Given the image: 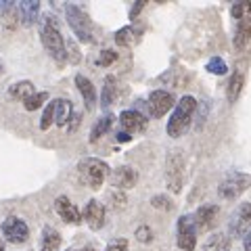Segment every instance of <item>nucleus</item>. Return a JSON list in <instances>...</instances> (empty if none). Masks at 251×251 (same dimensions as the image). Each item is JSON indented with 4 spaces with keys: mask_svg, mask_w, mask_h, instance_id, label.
<instances>
[{
    "mask_svg": "<svg viewBox=\"0 0 251 251\" xmlns=\"http://www.w3.org/2000/svg\"><path fill=\"white\" fill-rule=\"evenodd\" d=\"M197 111V100L193 97H182L180 103L176 105L174 113H172L168 122V134L172 138H180L188 130V126L193 122V115Z\"/></svg>",
    "mask_w": 251,
    "mask_h": 251,
    "instance_id": "f257e3e1",
    "label": "nucleus"
},
{
    "mask_svg": "<svg viewBox=\"0 0 251 251\" xmlns=\"http://www.w3.org/2000/svg\"><path fill=\"white\" fill-rule=\"evenodd\" d=\"M40 38H42V44L44 49L50 52V57L54 61H65L67 52H65V42H63V36L61 31L54 25L52 17H44L42 19V25H40Z\"/></svg>",
    "mask_w": 251,
    "mask_h": 251,
    "instance_id": "f03ea898",
    "label": "nucleus"
},
{
    "mask_svg": "<svg viewBox=\"0 0 251 251\" xmlns=\"http://www.w3.org/2000/svg\"><path fill=\"white\" fill-rule=\"evenodd\" d=\"M166 182L172 193L182 191L184 182V155L180 149H172L166 157Z\"/></svg>",
    "mask_w": 251,
    "mask_h": 251,
    "instance_id": "7ed1b4c3",
    "label": "nucleus"
},
{
    "mask_svg": "<svg viewBox=\"0 0 251 251\" xmlns=\"http://www.w3.org/2000/svg\"><path fill=\"white\" fill-rule=\"evenodd\" d=\"M77 172H80V176H82L84 182L88 184V188L97 191V188H100V186H103V182H105V178L109 174V166H107L105 161L90 157V159L80 161Z\"/></svg>",
    "mask_w": 251,
    "mask_h": 251,
    "instance_id": "20e7f679",
    "label": "nucleus"
},
{
    "mask_svg": "<svg viewBox=\"0 0 251 251\" xmlns=\"http://www.w3.org/2000/svg\"><path fill=\"white\" fill-rule=\"evenodd\" d=\"M251 186V176L243 174V172H228L222 180H220V186H218V193L222 199H237L241 197L243 193Z\"/></svg>",
    "mask_w": 251,
    "mask_h": 251,
    "instance_id": "39448f33",
    "label": "nucleus"
},
{
    "mask_svg": "<svg viewBox=\"0 0 251 251\" xmlns=\"http://www.w3.org/2000/svg\"><path fill=\"white\" fill-rule=\"evenodd\" d=\"M65 17L80 42H92V23L77 4H65Z\"/></svg>",
    "mask_w": 251,
    "mask_h": 251,
    "instance_id": "423d86ee",
    "label": "nucleus"
},
{
    "mask_svg": "<svg viewBox=\"0 0 251 251\" xmlns=\"http://www.w3.org/2000/svg\"><path fill=\"white\" fill-rule=\"evenodd\" d=\"M178 247L184 251H193L197 247V226L193 222V216H182L178 220Z\"/></svg>",
    "mask_w": 251,
    "mask_h": 251,
    "instance_id": "0eeeda50",
    "label": "nucleus"
},
{
    "mask_svg": "<svg viewBox=\"0 0 251 251\" xmlns=\"http://www.w3.org/2000/svg\"><path fill=\"white\" fill-rule=\"evenodd\" d=\"M251 226V203H241L237 207V211L230 216V224H228V230H230V237H243L247 234V228Z\"/></svg>",
    "mask_w": 251,
    "mask_h": 251,
    "instance_id": "6e6552de",
    "label": "nucleus"
},
{
    "mask_svg": "<svg viewBox=\"0 0 251 251\" xmlns=\"http://www.w3.org/2000/svg\"><path fill=\"white\" fill-rule=\"evenodd\" d=\"M174 94L172 92H166V90H153L149 94V111H151L153 117H163L172 107H174Z\"/></svg>",
    "mask_w": 251,
    "mask_h": 251,
    "instance_id": "1a4fd4ad",
    "label": "nucleus"
},
{
    "mask_svg": "<svg viewBox=\"0 0 251 251\" xmlns=\"http://www.w3.org/2000/svg\"><path fill=\"white\" fill-rule=\"evenodd\" d=\"M2 234L11 243H25L29 237V228L19 218H6L2 222Z\"/></svg>",
    "mask_w": 251,
    "mask_h": 251,
    "instance_id": "9d476101",
    "label": "nucleus"
},
{
    "mask_svg": "<svg viewBox=\"0 0 251 251\" xmlns=\"http://www.w3.org/2000/svg\"><path fill=\"white\" fill-rule=\"evenodd\" d=\"M218 214H220V207L214 205V203H207V205H201L193 216V222L197 226V230H209L214 228L216 220H218Z\"/></svg>",
    "mask_w": 251,
    "mask_h": 251,
    "instance_id": "9b49d317",
    "label": "nucleus"
},
{
    "mask_svg": "<svg viewBox=\"0 0 251 251\" xmlns=\"http://www.w3.org/2000/svg\"><path fill=\"white\" fill-rule=\"evenodd\" d=\"M84 220L88 222V226L92 230L103 228V224H105V207H103V203H99L97 199H90L88 205H86V209H84Z\"/></svg>",
    "mask_w": 251,
    "mask_h": 251,
    "instance_id": "f8f14e48",
    "label": "nucleus"
},
{
    "mask_svg": "<svg viewBox=\"0 0 251 251\" xmlns=\"http://www.w3.org/2000/svg\"><path fill=\"white\" fill-rule=\"evenodd\" d=\"M111 182H113L117 188H124V191H126V188H134L136 182H138V174H136V170H134V168L122 166V168L113 170Z\"/></svg>",
    "mask_w": 251,
    "mask_h": 251,
    "instance_id": "ddd939ff",
    "label": "nucleus"
},
{
    "mask_svg": "<svg viewBox=\"0 0 251 251\" xmlns=\"http://www.w3.org/2000/svg\"><path fill=\"white\" fill-rule=\"evenodd\" d=\"M120 124L124 126V130L126 132H140V130H145L147 128V117L143 115V113H138V111H134V109H126V111H122V115H120Z\"/></svg>",
    "mask_w": 251,
    "mask_h": 251,
    "instance_id": "4468645a",
    "label": "nucleus"
},
{
    "mask_svg": "<svg viewBox=\"0 0 251 251\" xmlns=\"http://www.w3.org/2000/svg\"><path fill=\"white\" fill-rule=\"evenodd\" d=\"M54 209H57V214L65 220V222H72V224H77V222H80V218H82L80 209H77L74 203L65 197V195L54 201Z\"/></svg>",
    "mask_w": 251,
    "mask_h": 251,
    "instance_id": "2eb2a0df",
    "label": "nucleus"
},
{
    "mask_svg": "<svg viewBox=\"0 0 251 251\" xmlns=\"http://www.w3.org/2000/svg\"><path fill=\"white\" fill-rule=\"evenodd\" d=\"M19 17L23 25H34L40 17V2L38 0H23L19 2Z\"/></svg>",
    "mask_w": 251,
    "mask_h": 251,
    "instance_id": "dca6fc26",
    "label": "nucleus"
},
{
    "mask_svg": "<svg viewBox=\"0 0 251 251\" xmlns=\"http://www.w3.org/2000/svg\"><path fill=\"white\" fill-rule=\"evenodd\" d=\"M249 42H251V15H247L245 19L239 21L237 31H234V49L243 50V49H247Z\"/></svg>",
    "mask_w": 251,
    "mask_h": 251,
    "instance_id": "f3484780",
    "label": "nucleus"
},
{
    "mask_svg": "<svg viewBox=\"0 0 251 251\" xmlns=\"http://www.w3.org/2000/svg\"><path fill=\"white\" fill-rule=\"evenodd\" d=\"M75 86H77V90L82 92L86 107L92 109V107H94V103H97V90H94L92 82H90L86 75H75Z\"/></svg>",
    "mask_w": 251,
    "mask_h": 251,
    "instance_id": "a211bd4d",
    "label": "nucleus"
},
{
    "mask_svg": "<svg viewBox=\"0 0 251 251\" xmlns=\"http://www.w3.org/2000/svg\"><path fill=\"white\" fill-rule=\"evenodd\" d=\"M74 109H72V100H67V99H57L54 100V124H59L61 128L63 126H67L69 120H72V113Z\"/></svg>",
    "mask_w": 251,
    "mask_h": 251,
    "instance_id": "6ab92c4d",
    "label": "nucleus"
},
{
    "mask_svg": "<svg viewBox=\"0 0 251 251\" xmlns=\"http://www.w3.org/2000/svg\"><path fill=\"white\" fill-rule=\"evenodd\" d=\"M0 13H2V23L6 29H11L17 25L19 17V6H15L11 0H0Z\"/></svg>",
    "mask_w": 251,
    "mask_h": 251,
    "instance_id": "aec40b11",
    "label": "nucleus"
},
{
    "mask_svg": "<svg viewBox=\"0 0 251 251\" xmlns=\"http://www.w3.org/2000/svg\"><path fill=\"white\" fill-rule=\"evenodd\" d=\"M243 84H245V75L243 72H234L228 80V88H226V97H228V103H237V99L241 97Z\"/></svg>",
    "mask_w": 251,
    "mask_h": 251,
    "instance_id": "412c9836",
    "label": "nucleus"
},
{
    "mask_svg": "<svg viewBox=\"0 0 251 251\" xmlns=\"http://www.w3.org/2000/svg\"><path fill=\"white\" fill-rule=\"evenodd\" d=\"M115 99H117V80L113 75H107L103 84V92H100V105L109 107Z\"/></svg>",
    "mask_w": 251,
    "mask_h": 251,
    "instance_id": "4be33fe9",
    "label": "nucleus"
},
{
    "mask_svg": "<svg viewBox=\"0 0 251 251\" xmlns=\"http://www.w3.org/2000/svg\"><path fill=\"white\" fill-rule=\"evenodd\" d=\"M113 122H115L113 115H105V117H100V120H97V124H94L92 130H90V143H97L100 136L107 134V132L111 130Z\"/></svg>",
    "mask_w": 251,
    "mask_h": 251,
    "instance_id": "5701e85b",
    "label": "nucleus"
},
{
    "mask_svg": "<svg viewBox=\"0 0 251 251\" xmlns=\"http://www.w3.org/2000/svg\"><path fill=\"white\" fill-rule=\"evenodd\" d=\"M61 245V234L52 228V226H46L42 230V249L40 251H57Z\"/></svg>",
    "mask_w": 251,
    "mask_h": 251,
    "instance_id": "b1692460",
    "label": "nucleus"
},
{
    "mask_svg": "<svg viewBox=\"0 0 251 251\" xmlns=\"http://www.w3.org/2000/svg\"><path fill=\"white\" fill-rule=\"evenodd\" d=\"M228 247H230V239L226 237V234L218 232V234H211V237L205 241L203 251H228Z\"/></svg>",
    "mask_w": 251,
    "mask_h": 251,
    "instance_id": "393cba45",
    "label": "nucleus"
},
{
    "mask_svg": "<svg viewBox=\"0 0 251 251\" xmlns=\"http://www.w3.org/2000/svg\"><path fill=\"white\" fill-rule=\"evenodd\" d=\"M9 94H11L13 99L23 100V103H25V100L31 97V94H34V84H31V82H19V84L11 86V88H9Z\"/></svg>",
    "mask_w": 251,
    "mask_h": 251,
    "instance_id": "a878e982",
    "label": "nucleus"
},
{
    "mask_svg": "<svg viewBox=\"0 0 251 251\" xmlns=\"http://www.w3.org/2000/svg\"><path fill=\"white\" fill-rule=\"evenodd\" d=\"M46 99H49V92H34L25 103H23V107H25L27 111H36L38 107H42V103H46Z\"/></svg>",
    "mask_w": 251,
    "mask_h": 251,
    "instance_id": "bb28decb",
    "label": "nucleus"
},
{
    "mask_svg": "<svg viewBox=\"0 0 251 251\" xmlns=\"http://www.w3.org/2000/svg\"><path fill=\"white\" fill-rule=\"evenodd\" d=\"M207 72L209 74H216V75H224L226 72H228V65L224 63V59L214 57V59L207 61Z\"/></svg>",
    "mask_w": 251,
    "mask_h": 251,
    "instance_id": "cd10ccee",
    "label": "nucleus"
},
{
    "mask_svg": "<svg viewBox=\"0 0 251 251\" xmlns=\"http://www.w3.org/2000/svg\"><path fill=\"white\" fill-rule=\"evenodd\" d=\"M230 15L234 19H245L247 15H251V2H237L230 6Z\"/></svg>",
    "mask_w": 251,
    "mask_h": 251,
    "instance_id": "c85d7f7f",
    "label": "nucleus"
},
{
    "mask_svg": "<svg viewBox=\"0 0 251 251\" xmlns=\"http://www.w3.org/2000/svg\"><path fill=\"white\" fill-rule=\"evenodd\" d=\"M52 122H54V100L46 105V109H44L42 120H40V130H49L52 126Z\"/></svg>",
    "mask_w": 251,
    "mask_h": 251,
    "instance_id": "c756f323",
    "label": "nucleus"
},
{
    "mask_svg": "<svg viewBox=\"0 0 251 251\" xmlns=\"http://www.w3.org/2000/svg\"><path fill=\"white\" fill-rule=\"evenodd\" d=\"M151 205L155 209H163V211H170L172 207H174V203H172L170 197H166V195H155V197L151 199Z\"/></svg>",
    "mask_w": 251,
    "mask_h": 251,
    "instance_id": "7c9ffc66",
    "label": "nucleus"
},
{
    "mask_svg": "<svg viewBox=\"0 0 251 251\" xmlns=\"http://www.w3.org/2000/svg\"><path fill=\"white\" fill-rule=\"evenodd\" d=\"M115 42L120 44V46H130L132 44V27H122V29H117V34H115Z\"/></svg>",
    "mask_w": 251,
    "mask_h": 251,
    "instance_id": "2f4dec72",
    "label": "nucleus"
},
{
    "mask_svg": "<svg viewBox=\"0 0 251 251\" xmlns=\"http://www.w3.org/2000/svg\"><path fill=\"white\" fill-rule=\"evenodd\" d=\"M134 237L140 243H151L153 241V228H151V226H138L136 232H134Z\"/></svg>",
    "mask_w": 251,
    "mask_h": 251,
    "instance_id": "473e14b6",
    "label": "nucleus"
},
{
    "mask_svg": "<svg viewBox=\"0 0 251 251\" xmlns=\"http://www.w3.org/2000/svg\"><path fill=\"white\" fill-rule=\"evenodd\" d=\"M117 59V52L115 50H103L100 52V57L97 59V65H103V67H107V65H111V63Z\"/></svg>",
    "mask_w": 251,
    "mask_h": 251,
    "instance_id": "72a5a7b5",
    "label": "nucleus"
},
{
    "mask_svg": "<svg viewBox=\"0 0 251 251\" xmlns=\"http://www.w3.org/2000/svg\"><path fill=\"white\" fill-rule=\"evenodd\" d=\"M107 251H128V241L126 239H115L107 245Z\"/></svg>",
    "mask_w": 251,
    "mask_h": 251,
    "instance_id": "f704fd0d",
    "label": "nucleus"
},
{
    "mask_svg": "<svg viewBox=\"0 0 251 251\" xmlns=\"http://www.w3.org/2000/svg\"><path fill=\"white\" fill-rule=\"evenodd\" d=\"M143 9H145V2H143V0H136L134 6L130 9V19H136V15H138L140 11H143Z\"/></svg>",
    "mask_w": 251,
    "mask_h": 251,
    "instance_id": "c9c22d12",
    "label": "nucleus"
},
{
    "mask_svg": "<svg viewBox=\"0 0 251 251\" xmlns=\"http://www.w3.org/2000/svg\"><path fill=\"white\" fill-rule=\"evenodd\" d=\"M243 247H245V251H251V230H247V234L243 237Z\"/></svg>",
    "mask_w": 251,
    "mask_h": 251,
    "instance_id": "e433bc0d",
    "label": "nucleus"
},
{
    "mask_svg": "<svg viewBox=\"0 0 251 251\" xmlns=\"http://www.w3.org/2000/svg\"><path fill=\"white\" fill-rule=\"evenodd\" d=\"M132 136L128 134V132H120V134H117V140H120V143H126V140H130Z\"/></svg>",
    "mask_w": 251,
    "mask_h": 251,
    "instance_id": "4c0bfd02",
    "label": "nucleus"
},
{
    "mask_svg": "<svg viewBox=\"0 0 251 251\" xmlns=\"http://www.w3.org/2000/svg\"><path fill=\"white\" fill-rule=\"evenodd\" d=\"M72 251H97L94 247H82V249H72Z\"/></svg>",
    "mask_w": 251,
    "mask_h": 251,
    "instance_id": "58836bf2",
    "label": "nucleus"
},
{
    "mask_svg": "<svg viewBox=\"0 0 251 251\" xmlns=\"http://www.w3.org/2000/svg\"><path fill=\"white\" fill-rule=\"evenodd\" d=\"M0 251H6V249H4V245H2V243H0Z\"/></svg>",
    "mask_w": 251,
    "mask_h": 251,
    "instance_id": "ea45409f",
    "label": "nucleus"
},
{
    "mask_svg": "<svg viewBox=\"0 0 251 251\" xmlns=\"http://www.w3.org/2000/svg\"><path fill=\"white\" fill-rule=\"evenodd\" d=\"M0 74H2V65H0Z\"/></svg>",
    "mask_w": 251,
    "mask_h": 251,
    "instance_id": "a19ab883",
    "label": "nucleus"
}]
</instances>
